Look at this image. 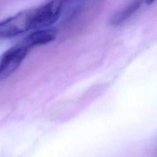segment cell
<instances>
[{
    "mask_svg": "<svg viewBox=\"0 0 157 157\" xmlns=\"http://www.w3.org/2000/svg\"><path fill=\"white\" fill-rule=\"evenodd\" d=\"M64 0H50L32 9V30L50 27L60 17Z\"/></svg>",
    "mask_w": 157,
    "mask_h": 157,
    "instance_id": "cell-1",
    "label": "cell"
},
{
    "mask_svg": "<svg viewBox=\"0 0 157 157\" xmlns=\"http://www.w3.org/2000/svg\"><path fill=\"white\" fill-rule=\"evenodd\" d=\"M32 30V9L21 11L0 21V38L9 39Z\"/></svg>",
    "mask_w": 157,
    "mask_h": 157,
    "instance_id": "cell-2",
    "label": "cell"
},
{
    "mask_svg": "<svg viewBox=\"0 0 157 157\" xmlns=\"http://www.w3.org/2000/svg\"><path fill=\"white\" fill-rule=\"evenodd\" d=\"M29 49L21 44L8 49L0 61V80L11 75L20 66Z\"/></svg>",
    "mask_w": 157,
    "mask_h": 157,
    "instance_id": "cell-3",
    "label": "cell"
},
{
    "mask_svg": "<svg viewBox=\"0 0 157 157\" xmlns=\"http://www.w3.org/2000/svg\"><path fill=\"white\" fill-rule=\"evenodd\" d=\"M58 35V31L53 27L34 30L21 41V44L28 49L46 45L53 41Z\"/></svg>",
    "mask_w": 157,
    "mask_h": 157,
    "instance_id": "cell-4",
    "label": "cell"
},
{
    "mask_svg": "<svg viewBox=\"0 0 157 157\" xmlns=\"http://www.w3.org/2000/svg\"><path fill=\"white\" fill-rule=\"evenodd\" d=\"M143 0H135L124 9L117 12L110 19L109 24L111 26H118L127 20L140 7Z\"/></svg>",
    "mask_w": 157,
    "mask_h": 157,
    "instance_id": "cell-5",
    "label": "cell"
},
{
    "mask_svg": "<svg viewBox=\"0 0 157 157\" xmlns=\"http://www.w3.org/2000/svg\"><path fill=\"white\" fill-rule=\"evenodd\" d=\"M156 0H145V2H146V4H148V5H150L152 3H153Z\"/></svg>",
    "mask_w": 157,
    "mask_h": 157,
    "instance_id": "cell-6",
    "label": "cell"
}]
</instances>
